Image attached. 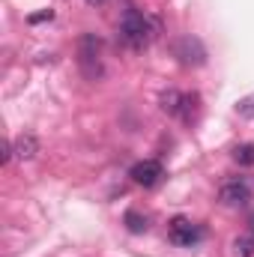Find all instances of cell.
<instances>
[{"instance_id":"obj_3","label":"cell","mask_w":254,"mask_h":257,"mask_svg":"<svg viewBox=\"0 0 254 257\" xmlns=\"http://www.w3.org/2000/svg\"><path fill=\"white\" fill-rule=\"evenodd\" d=\"M129 177H132V183H135V186L153 189V186H159V183H162L165 168H162V162H156V159H144V162H138V165L129 171Z\"/></svg>"},{"instance_id":"obj_1","label":"cell","mask_w":254,"mask_h":257,"mask_svg":"<svg viewBox=\"0 0 254 257\" xmlns=\"http://www.w3.org/2000/svg\"><path fill=\"white\" fill-rule=\"evenodd\" d=\"M120 36L129 48H147L156 36V21L138 9H129L120 21Z\"/></svg>"},{"instance_id":"obj_5","label":"cell","mask_w":254,"mask_h":257,"mask_svg":"<svg viewBox=\"0 0 254 257\" xmlns=\"http://www.w3.org/2000/svg\"><path fill=\"white\" fill-rule=\"evenodd\" d=\"M218 200L224 206H245L251 200V186L245 180H230L218 189Z\"/></svg>"},{"instance_id":"obj_9","label":"cell","mask_w":254,"mask_h":257,"mask_svg":"<svg viewBox=\"0 0 254 257\" xmlns=\"http://www.w3.org/2000/svg\"><path fill=\"white\" fill-rule=\"evenodd\" d=\"M123 221H126L129 233H144V230L150 227V218H147V215H141V212H135V209H129Z\"/></svg>"},{"instance_id":"obj_4","label":"cell","mask_w":254,"mask_h":257,"mask_svg":"<svg viewBox=\"0 0 254 257\" xmlns=\"http://www.w3.org/2000/svg\"><path fill=\"white\" fill-rule=\"evenodd\" d=\"M174 54L180 57L183 66H200L203 60H206V48L200 45L197 36H183V39L174 45Z\"/></svg>"},{"instance_id":"obj_10","label":"cell","mask_w":254,"mask_h":257,"mask_svg":"<svg viewBox=\"0 0 254 257\" xmlns=\"http://www.w3.org/2000/svg\"><path fill=\"white\" fill-rule=\"evenodd\" d=\"M233 251L239 257H254V233H242L233 239Z\"/></svg>"},{"instance_id":"obj_6","label":"cell","mask_w":254,"mask_h":257,"mask_svg":"<svg viewBox=\"0 0 254 257\" xmlns=\"http://www.w3.org/2000/svg\"><path fill=\"white\" fill-rule=\"evenodd\" d=\"M99 39L96 36H84L81 39V66L87 75H99Z\"/></svg>"},{"instance_id":"obj_8","label":"cell","mask_w":254,"mask_h":257,"mask_svg":"<svg viewBox=\"0 0 254 257\" xmlns=\"http://www.w3.org/2000/svg\"><path fill=\"white\" fill-rule=\"evenodd\" d=\"M183 102H186V96L177 93V90H165L159 96V105H162L165 114H183Z\"/></svg>"},{"instance_id":"obj_13","label":"cell","mask_w":254,"mask_h":257,"mask_svg":"<svg viewBox=\"0 0 254 257\" xmlns=\"http://www.w3.org/2000/svg\"><path fill=\"white\" fill-rule=\"evenodd\" d=\"M45 18L51 21V18H54V12H51V9H45V12H39V15H30V24H36V21H45Z\"/></svg>"},{"instance_id":"obj_11","label":"cell","mask_w":254,"mask_h":257,"mask_svg":"<svg viewBox=\"0 0 254 257\" xmlns=\"http://www.w3.org/2000/svg\"><path fill=\"white\" fill-rule=\"evenodd\" d=\"M233 162L242 165V168H251L254 165V144H239L233 150Z\"/></svg>"},{"instance_id":"obj_14","label":"cell","mask_w":254,"mask_h":257,"mask_svg":"<svg viewBox=\"0 0 254 257\" xmlns=\"http://www.w3.org/2000/svg\"><path fill=\"white\" fill-rule=\"evenodd\" d=\"M87 3H90V6H102L105 0H87Z\"/></svg>"},{"instance_id":"obj_12","label":"cell","mask_w":254,"mask_h":257,"mask_svg":"<svg viewBox=\"0 0 254 257\" xmlns=\"http://www.w3.org/2000/svg\"><path fill=\"white\" fill-rule=\"evenodd\" d=\"M236 114H239V117H245V120H254V96L242 99V102L236 105Z\"/></svg>"},{"instance_id":"obj_2","label":"cell","mask_w":254,"mask_h":257,"mask_svg":"<svg viewBox=\"0 0 254 257\" xmlns=\"http://www.w3.org/2000/svg\"><path fill=\"white\" fill-rule=\"evenodd\" d=\"M168 236H171V242H177L183 248H191V245H197L203 239V227L189 221V218H183V215H177L168 224Z\"/></svg>"},{"instance_id":"obj_7","label":"cell","mask_w":254,"mask_h":257,"mask_svg":"<svg viewBox=\"0 0 254 257\" xmlns=\"http://www.w3.org/2000/svg\"><path fill=\"white\" fill-rule=\"evenodd\" d=\"M12 153H15L21 162H30V159L39 153V141H36V135H30V132L18 135V138H15V144H12Z\"/></svg>"}]
</instances>
